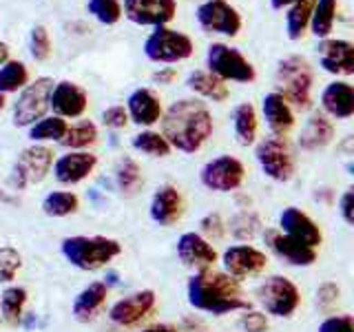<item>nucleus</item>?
<instances>
[{
  "mask_svg": "<svg viewBox=\"0 0 354 332\" xmlns=\"http://www.w3.org/2000/svg\"><path fill=\"white\" fill-rule=\"evenodd\" d=\"M261 239H263V246L268 248L277 259L292 266V268H313L319 261V248L306 246V243L288 237L286 232H281L277 226L263 228Z\"/></svg>",
  "mask_w": 354,
  "mask_h": 332,
  "instance_id": "4468645a",
  "label": "nucleus"
},
{
  "mask_svg": "<svg viewBox=\"0 0 354 332\" xmlns=\"http://www.w3.org/2000/svg\"><path fill=\"white\" fill-rule=\"evenodd\" d=\"M0 324H3V315H0Z\"/></svg>",
  "mask_w": 354,
  "mask_h": 332,
  "instance_id": "e2e57ef3",
  "label": "nucleus"
},
{
  "mask_svg": "<svg viewBox=\"0 0 354 332\" xmlns=\"http://www.w3.org/2000/svg\"><path fill=\"white\" fill-rule=\"evenodd\" d=\"M80 208V197L71 191H51L42 199V213L47 217H69Z\"/></svg>",
  "mask_w": 354,
  "mask_h": 332,
  "instance_id": "c9c22d12",
  "label": "nucleus"
},
{
  "mask_svg": "<svg viewBox=\"0 0 354 332\" xmlns=\"http://www.w3.org/2000/svg\"><path fill=\"white\" fill-rule=\"evenodd\" d=\"M195 20L204 33L221 38H237L243 27V18L228 0H204L195 9Z\"/></svg>",
  "mask_w": 354,
  "mask_h": 332,
  "instance_id": "9b49d317",
  "label": "nucleus"
},
{
  "mask_svg": "<svg viewBox=\"0 0 354 332\" xmlns=\"http://www.w3.org/2000/svg\"><path fill=\"white\" fill-rule=\"evenodd\" d=\"M113 180L118 191L124 195V197H133L142 191L144 186V175L140 164L131 158V155H122L115 164V171H113Z\"/></svg>",
  "mask_w": 354,
  "mask_h": 332,
  "instance_id": "2f4dec72",
  "label": "nucleus"
},
{
  "mask_svg": "<svg viewBox=\"0 0 354 332\" xmlns=\"http://www.w3.org/2000/svg\"><path fill=\"white\" fill-rule=\"evenodd\" d=\"M332 197H335V191H332L330 186L317 188V193H315V199H317V202H324V199H326V204H330V202H332Z\"/></svg>",
  "mask_w": 354,
  "mask_h": 332,
  "instance_id": "5fc2aeb1",
  "label": "nucleus"
},
{
  "mask_svg": "<svg viewBox=\"0 0 354 332\" xmlns=\"http://www.w3.org/2000/svg\"><path fill=\"white\" fill-rule=\"evenodd\" d=\"M144 55L151 62L158 64H175L184 62L195 53L193 38L184 31H177L173 27H155L147 40H144Z\"/></svg>",
  "mask_w": 354,
  "mask_h": 332,
  "instance_id": "1a4fd4ad",
  "label": "nucleus"
},
{
  "mask_svg": "<svg viewBox=\"0 0 354 332\" xmlns=\"http://www.w3.org/2000/svg\"><path fill=\"white\" fill-rule=\"evenodd\" d=\"M97 142V127L91 120H80L69 127L66 136L60 140V144L69 151H86Z\"/></svg>",
  "mask_w": 354,
  "mask_h": 332,
  "instance_id": "e433bc0d",
  "label": "nucleus"
},
{
  "mask_svg": "<svg viewBox=\"0 0 354 332\" xmlns=\"http://www.w3.org/2000/svg\"><path fill=\"white\" fill-rule=\"evenodd\" d=\"M221 270H226L230 277H235L239 284L259 277L268 268V252L252 243H230L221 252Z\"/></svg>",
  "mask_w": 354,
  "mask_h": 332,
  "instance_id": "ddd939ff",
  "label": "nucleus"
},
{
  "mask_svg": "<svg viewBox=\"0 0 354 332\" xmlns=\"http://www.w3.org/2000/svg\"><path fill=\"white\" fill-rule=\"evenodd\" d=\"M254 160L261 173L274 184H288L297 175V151L288 138L268 136L254 144Z\"/></svg>",
  "mask_w": 354,
  "mask_h": 332,
  "instance_id": "423d86ee",
  "label": "nucleus"
},
{
  "mask_svg": "<svg viewBox=\"0 0 354 332\" xmlns=\"http://www.w3.org/2000/svg\"><path fill=\"white\" fill-rule=\"evenodd\" d=\"M5 104H7V95H5V93H0V111L5 109Z\"/></svg>",
  "mask_w": 354,
  "mask_h": 332,
  "instance_id": "680f3d73",
  "label": "nucleus"
},
{
  "mask_svg": "<svg viewBox=\"0 0 354 332\" xmlns=\"http://www.w3.org/2000/svg\"><path fill=\"white\" fill-rule=\"evenodd\" d=\"M339 153L348 155V158H354V133H350V136H346V138H341Z\"/></svg>",
  "mask_w": 354,
  "mask_h": 332,
  "instance_id": "603ef678",
  "label": "nucleus"
},
{
  "mask_svg": "<svg viewBox=\"0 0 354 332\" xmlns=\"http://www.w3.org/2000/svg\"><path fill=\"white\" fill-rule=\"evenodd\" d=\"M315 5H317V0H299V3H295L292 7L286 9L283 25H286L288 40L299 42L310 31V22H313Z\"/></svg>",
  "mask_w": 354,
  "mask_h": 332,
  "instance_id": "7c9ffc66",
  "label": "nucleus"
},
{
  "mask_svg": "<svg viewBox=\"0 0 354 332\" xmlns=\"http://www.w3.org/2000/svg\"><path fill=\"white\" fill-rule=\"evenodd\" d=\"M270 7L274 11H281V9H288V7H292L295 3H299V0H268Z\"/></svg>",
  "mask_w": 354,
  "mask_h": 332,
  "instance_id": "4d7b16f0",
  "label": "nucleus"
},
{
  "mask_svg": "<svg viewBox=\"0 0 354 332\" xmlns=\"http://www.w3.org/2000/svg\"><path fill=\"white\" fill-rule=\"evenodd\" d=\"M131 147L144 155H149V158H169L173 153L171 142L164 138V133L153 129H142L140 133H136L131 140Z\"/></svg>",
  "mask_w": 354,
  "mask_h": 332,
  "instance_id": "72a5a7b5",
  "label": "nucleus"
},
{
  "mask_svg": "<svg viewBox=\"0 0 354 332\" xmlns=\"http://www.w3.org/2000/svg\"><path fill=\"white\" fill-rule=\"evenodd\" d=\"M66 131H69V124L66 120L60 116H47L38 120L36 124L29 127V140H33V144H40V142H60Z\"/></svg>",
  "mask_w": 354,
  "mask_h": 332,
  "instance_id": "4c0bfd02",
  "label": "nucleus"
},
{
  "mask_svg": "<svg viewBox=\"0 0 354 332\" xmlns=\"http://www.w3.org/2000/svg\"><path fill=\"white\" fill-rule=\"evenodd\" d=\"M9 62V44L0 42V66H5Z\"/></svg>",
  "mask_w": 354,
  "mask_h": 332,
  "instance_id": "13d9d810",
  "label": "nucleus"
},
{
  "mask_svg": "<svg viewBox=\"0 0 354 332\" xmlns=\"http://www.w3.org/2000/svg\"><path fill=\"white\" fill-rule=\"evenodd\" d=\"M199 232L208 239V241H221L228 235V221L224 219V215L217 213V210H210L202 219H199Z\"/></svg>",
  "mask_w": 354,
  "mask_h": 332,
  "instance_id": "79ce46f5",
  "label": "nucleus"
},
{
  "mask_svg": "<svg viewBox=\"0 0 354 332\" xmlns=\"http://www.w3.org/2000/svg\"><path fill=\"white\" fill-rule=\"evenodd\" d=\"M346 173H348V175H354V158L346 162Z\"/></svg>",
  "mask_w": 354,
  "mask_h": 332,
  "instance_id": "052dcab7",
  "label": "nucleus"
},
{
  "mask_svg": "<svg viewBox=\"0 0 354 332\" xmlns=\"http://www.w3.org/2000/svg\"><path fill=\"white\" fill-rule=\"evenodd\" d=\"M254 302L270 319H292L301 308L304 297L290 277L274 273L263 277L261 284L254 288Z\"/></svg>",
  "mask_w": 354,
  "mask_h": 332,
  "instance_id": "39448f33",
  "label": "nucleus"
},
{
  "mask_svg": "<svg viewBox=\"0 0 354 332\" xmlns=\"http://www.w3.org/2000/svg\"><path fill=\"white\" fill-rule=\"evenodd\" d=\"M259 111L252 102H239L230 111V127L235 142L243 149H250L252 144L259 142Z\"/></svg>",
  "mask_w": 354,
  "mask_h": 332,
  "instance_id": "c85d7f7f",
  "label": "nucleus"
},
{
  "mask_svg": "<svg viewBox=\"0 0 354 332\" xmlns=\"http://www.w3.org/2000/svg\"><path fill=\"white\" fill-rule=\"evenodd\" d=\"M124 16L140 27H166L177 14V0H122Z\"/></svg>",
  "mask_w": 354,
  "mask_h": 332,
  "instance_id": "f3484780",
  "label": "nucleus"
},
{
  "mask_svg": "<svg viewBox=\"0 0 354 332\" xmlns=\"http://www.w3.org/2000/svg\"><path fill=\"white\" fill-rule=\"evenodd\" d=\"M339 14V0H317L313 22H310V31L315 33L319 40L330 38L332 29H335Z\"/></svg>",
  "mask_w": 354,
  "mask_h": 332,
  "instance_id": "f704fd0d",
  "label": "nucleus"
},
{
  "mask_svg": "<svg viewBox=\"0 0 354 332\" xmlns=\"http://www.w3.org/2000/svg\"><path fill=\"white\" fill-rule=\"evenodd\" d=\"M235 202H237V208L243 210V208H252V199L243 193V191H237L235 193Z\"/></svg>",
  "mask_w": 354,
  "mask_h": 332,
  "instance_id": "6e6d98bb",
  "label": "nucleus"
},
{
  "mask_svg": "<svg viewBox=\"0 0 354 332\" xmlns=\"http://www.w3.org/2000/svg\"><path fill=\"white\" fill-rule=\"evenodd\" d=\"M62 257L84 273L102 270L122 255V243L106 235H71L60 243Z\"/></svg>",
  "mask_w": 354,
  "mask_h": 332,
  "instance_id": "20e7f679",
  "label": "nucleus"
},
{
  "mask_svg": "<svg viewBox=\"0 0 354 332\" xmlns=\"http://www.w3.org/2000/svg\"><path fill=\"white\" fill-rule=\"evenodd\" d=\"M162 133L173 151L195 155L210 142L215 133V116L199 98H180L171 102L162 118Z\"/></svg>",
  "mask_w": 354,
  "mask_h": 332,
  "instance_id": "f257e3e1",
  "label": "nucleus"
},
{
  "mask_svg": "<svg viewBox=\"0 0 354 332\" xmlns=\"http://www.w3.org/2000/svg\"><path fill=\"white\" fill-rule=\"evenodd\" d=\"M182 330L184 332H208L206 324L202 319H199V315H188L182 319Z\"/></svg>",
  "mask_w": 354,
  "mask_h": 332,
  "instance_id": "3c124183",
  "label": "nucleus"
},
{
  "mask_svg": "<svg viewBox=\"0 0 354 332\" xmlns=\"http://www.w3.org/2000/svg\"><path fill=\"white\" fill-rule=\"evenodd\" d=\"M206 69L224 82L250 84L257 80V69L237 47L228 42H210L206 49Z\"/></svg>",
  "mask_w": 354,
  "mask_h": 332,
  "instance_id": "6e6552de",
  "label": "nucleus"
},
{
  "mask_svg": "<svg viewBox=\"0 0 354 332\" xmlns=\"http://www.w3.org/2000/svg\"><path fill=\"white\" fill-rule=\"evenodd\" d=\"M88 107V95L86 91L71 80L55 82L53 93H51V111L53 116L60 118H82Z\"/></svg>",
  "mask_w": 354,
  "mask_h": 332,
  "instance_id": "a878e982",
  "label": "nucleus"
},
{
  "mask_svg": "<svg viewBox=\"0 0 354 332\" xmlns=\"http://www.w3.org/2000/svg\"><path fill=\"white\" fill-rule=\"evenodd\" d=\"M337 138V129L332 118H328L321 109H313L308 113L304 127L299 129L297 147L304 153H319L328 149Z\"/></svg>",
  "mask_w": 354,
  "mask_h": 332,
  "instance_id": "aec40b11",
  "label": "nucleus"
},
{
  "mask_svg": "<svg viewBox=\"0 0 354 332\" xmlns=\"http://www.w3.org/2000/svg\"><path fill=\"white\" fill-rule=\"evenodd\" d=\"M263 232V219L254 208L237 210L235 215L228 219V235L237 243H250L254 237Z\"/></svg>",
  "mask_w": 354,
  "mask_h": 332,
  "instance_id": "c756f323",
  "label": "nucleus"
},
{
  "mask_svg": "<svg viewBox=\"0 0 354 332\" xmlns=\"http://www.w3.org/2000/svg\"><path fill=\"white\" fill-rule=\"evenodd\" d=\"M97 169V155L91 151H69L53 162V177L60 184L73 186L84 182Z\"/></svg>",
  "mask_w": 354,
  "mask_h": 332,
  "instance_id": "b1692460",
  "label": "nucleus"
},
{
  "mask_svg": "<svg viewBox=\"0 0 354 332\" xmlns=\"http://www.w3.org/2000/svg\"><path fill=\"white\" fill-rule=\"evenodd\" d=\"M239 328L243 332H268L270 330V317L261 308H248L239 317Z\"/></svg>",
  "mask_w": 354,
  "mask_h": 332,
  "instance_id": "a18cd8bd",
  "label": "nucleus"
},
{
  "mask_svg": "<svg viewBox=\"0 0 354 332\" xmlns=\"http://www.w3.org/2000/svg\"><path fill=\"white\" fill-rule=\"evenodd\" d=\"M29 293L27 288L22 286H9L0 293V315L3 321H7L9 326H18L25 315V306H27Z\"/></svg>",
  "mask_w": 354,
  "mask_h": 332,
  "instance_id": "473e14b6",
  "label": "nucleus"
},
{
  "mask_svg": "<svg viewBox=\"0 0 354 332\" xmlns=\"http://www.w3.org/2000/svg\"><path fill=\"white\" fill-rule=\"evenodd\" d=\"M319 66L335 77L354 75V42L346 38H326L317 44Z\"/></svg>",
  "mask_w": 354,
  "mask_h": 332,
  "instance_id": "a211bd4d",
  "label": "nucleus"
},
{
  "mask_svg": "<svg viewBox=\"0 0 354 332\" xmlns=\"http://www.w3.org/2000/svg\"><path fill=\"white\" fill-rule=\"evenodd\" d=\"M86 11L100 22V25H106V27L115 25V22H120V18L124 16V9H122L120 0H88Z\"/></svg>",
  "mask_w": 354,
  "mask_h": 332,
  "instance_id": "ea45409f",
  "label": "nucleus"
},
{
  "mask_svg": "<svg viewBox=\"0 0 354 332\" xmlns=\"http://www.w3.org/2000/svg\"><path fill=\"white\" fill-rule=\"evenodd\" d=\"M120 279H118V273H113V270H111V273H106V277H104V284L111 288V286H115Z\"/></svg>",
  "mask_w": 354,
  "mask_h": 332,
  "instance_id": "bf43d9fd",
  "label": "nucleus"
},
{
  "mask_svg": "<svg viewBox=\"0 0 354 332\" xmlns=\"http://www.w3.org/2000/svg\"><path fill=\"white\" fill-rule=\"evenodd\" d=\"M184 84L195 98L208 100V102H215V104H224L230 98L228 82H224L219 75H215L208 69H193L186 75Z\"/></svg>",
  "mask_w": 354,
  "mask_h": 332,
  "instance_id": "cd10ccee",
  "label": "nucleus"
},
{
  "mask_svg": "<svg viewBox=\"0 0 354 332\" xmlns=\"http://www.w3.org/2000/svg\"><path fill=\"white\" fill-rule=\"evenodd\" d=\"M319 109L332 120L354 118V84L346 80H332L319 95Z\"/></svg>",
  "mask_w": 354,
  "mask_h": 332,
  "instance_id": "393cba45",
  "label": "nucleus"
},
{
  "mask_svg": "<svg viewBox=\"0 0 354 332\" xmlns=\"http://www.w3.org/2000/svg\"><path fill=\"white\" fill-rule=\"evenodd\" d=\"M243 182H246V164L230 153L215 155L199 169V184L208 193L235 195L237 191H241Z\"/></svg>",
  "mask_w": 354,
  "mask_h": 332,
  "instance_id": "0eeeda50",
  "label": "nucleus"
},
{
  "mask_svg": "<svg viewBox=\"0 0 354 332\" xmlns=\"http://www.w3.org/2000/svg\"><path fill=\"white\" fill-rule=\"evenodd\" d=\"M155 306H158V295L151 288H142L127 297L118 299V302L109 308V321L120 328H133L147 319Z\"/></svg>",
  "mask_w": 354,
  "mask_h": 332,
  "instance_id": "dca6fc26",
  "label": "nucleus"
},
{
  "mask_svg": "<svg viewBox=\"0 0 354 332\" xmlns=\"http://www.w3.org/2000/svg\"><path fill=\"white\" fill-rule=\"evenodd\" d=\"M317 332H354V315L332 313L319 321Z\"/></svg>",
  "mask_w": 354,
  "mask_h": 332,
  "instance_id": "49530a36",
  "label": "nucleus"
},
{
  "mask_svg": "<svg viewBox=\"0 0 354 332\" xmlns=\"http://www.w3.org/2000/svg\"><path fill=\"white\" fill-rule=\"evenodd\" d=\"M29 84V69L25 62L9 60L5 66H0V93H14L18 89H25Z\"/></svg>",
  "mask_w": 354,
  "mask_h": 332,
  "instance_id": "58836bf2",
  "label": "nucleus"
},
{
  "mask_svg": "<svg viewBox=\"0 0 354 332\" xmlns=\"http://www.w3.org/2000/svg\"><path fill=\"white\" fill-rule=\"evenodd\" d=\"M127 111L133 124H138L142 129H151L164 118V104L162 98L149 86H138L133 89L127 98Z\"/></svg>",
  "mask_w": 354,
  "mask_h": 332,
  "instance_id": "5701e85b",
  "label": "nucleus"
},
{
  "mask_svg": "<svg viewBox=\"0 0 354 332\" xmlns=\"http://www.w3.org/2000/svg\"><path fill=\"white\" fill-rule=\"evenodd\" d=\"M53 151L44 144H31V147L22 149L14 162V169H11V186L16 191H22L27 186L40 184L53 169Z\"/></svg>",
  "mask_w": 354,
  "mask_h": 332,
  "instance_id": "f8f14e48",
  "label": "nucleus"
},
{
  "mask_svg": "<svg viewBox=\"0 0 354 332\" xmlns=\"http://www.w3.org/2000/svg\"><path fill=\"white\" fill-rule=\"evenodd\" d=\"M29 51L33 55V60H47L51 55V36L44 25H36L31 29V36H29Z\"/></svg>",
  "mask_w": 354,
  "mask_h": 332,
  "instance_id": "c03bdc74",
  "label": "nucleus"
},
{
  "mask_svg": "<svg viewBox=\"0 0 354 332\" xmlns=\"http://www.w3.org/2000/svg\"><path fill=\"white\" fill-rule=\"evenodd\" d=\"M109 290L111 288L104 282L86 284L82 290L75 295L73 304H71L73 319L80 321V324H91L93 319H97V315L102 313V308L109 299Z\"/></svg>",
  "mask_w": 354,
  "mask_h": 332,
  "instance_id": "bb28decb",
  "label": "nucleus"
},
{
  "mask_svg": "<svg viewBox=\"0 0 354 332\" xmlns=\"http://www.w3.org/2000/svg\"><path fill=\"white\" fill-rule=\"evenodd\" d=\"M20 266H22V255L14 246H0V284L14 282Z\"/></svg>",
  "mask_w": 354,
  "mask_h": 332,
  "instance_id": "37998d69",
  "label": "nucleus"
},
{
  "mask_svg": "<svg viewBox=\"0 0 354 332\" xmlns=\"http://www.w3.org/2000/svg\"><path fill=\"white\" fill-rule=\"evenodd\" d=\"M277 228L286 232L288 237L306 243V246L319 248L324 243V230L299 206H286L279 213V219H277Z\"/></svg>",
  "mask_w": 354,
  "mask_h": 332,
  "instance_id": "412c9836",
  "label": "nucleus"
},
{
  "mask_svg": "<svg viewBox=\"0 0 354 332\" xmlns=\"http://www.w3.org/2000/svg\"><path fill=\"white\" fill-rule=\"evenodd\" d=\"M277 91H279L295 111H313L315 93V71L313 64L301 53H290L277 62L274 71Z\"/></svg>",
  "mask_w": 354,
  "mask_h": 332,
  "instance_id": "7ed1b4c3",
  "label": "nucleus"
},
{
  "mask_svg": "<svg viewBox=\"0 0 354 332\" xmlns=\"http://www.w3.org/2000/svg\"><path fill=\"white\" fill-rule=\"evenodd\" d=\"M151 80L155 84H160V86H169V84H173L177 80V69H175V66H160L158 71H153Z\"/></svg>",
  "mask_w": 354,
  "mask_h": 332,
  "instance_id": "8fccbe9b",
  "label": "nucleus"
},
{
  "mask_svg": "<svg viewBox=\"0 0 354 332\" xmlns=\"http://www.w3.org/2000/svg\"><path fill=\"white\" fill-rule=\"evenodd\" d=\"M337 208L341 219L346 221L350 228H354V184H350L337 199Z\"/></svg>",
  "mask_w": 354,
  "mask_h": 332,
  "instance_id": "09e8293b",
  "label": "nucleus"
},
{
  "mask_svg": "<svg viewBox=\"0 0 354 332\" xmlns=\"http://www.w3.org/2000/svg\"><path fill=\"white\" fill-rule=\"evenodd\" d=\"M259 116L266 122V127H268L270 136L277 138H288L297 127V111L277 89L263 93Z\"/></svg>",
  "mask_w": 354,
  "mask_h": 332,
  "instance_id": "6ab92c4d",
  "label": "nucleus"
},
{
  "mask_svg": "<svg viewBox=\"0 0 354 332\" xmlns=\"http://www.w3.org/2000/svg\"><path fill=\"white\" fill-rule=\"evenodd\" d=\"M100 120H102V124L111 131H120V129H124L131 118H129V111L127 107H122V104H113V107H106L102 111V116H100Z\"/></svg>",
  "mask_w": 354,
  "mask_h": 332,
  "instance_id": "de8ad7c7",
  "label": "nucleus"
},
{
  "mask_svg": "<svg viewBox=\"0 0 354 332\" xmlns=\"http://www.w3.org/2000/svg\"><path fill=\"white\" fill-rule=\"evenodd\" d=\"M186 299L195 313L210 317H226L252 308V302L243 293V286L219 268L199 270L188 277Z\"/></svg>",
  "mask_w": 354,
  "mask_h": 332,
  "instance_id": "f03ea898",
  "label": "nucleus"
},
{
  "mask_svg": "<svg viewBox=\"0 0 354 332\" xmlns=\"http://www.w3.org/2000/svg\"><path fill=\"white\" fill-rule=\"evenodd\" d=\"M53 86H55V82L51 77L42 75L22 89L16 104H14V113H11L14 127H33L38 120L47 118L44 113L51 109Z\"/></svg>",
  "mask_w": 354,
  "mask_h": 332,
  "instance_id": "9d476101",
  "label": "nucleus"
},
{
  "mask_svg": "<svg viewBox=\"0 0 354 332\" xmlns=\"http://www.w3.org/2000/svg\"><path fill=\"white\" fill-rule=\"evenodd\" d=\"M184 215V195L175 184H162L155 188L149 202V217L158 226L171 228Z\"/></svg>",
  "mask_w": 354,
  "mask_h": 332,
  "instance_id": "4be33fe9",
  "label": "nucleus"
},
{
  "mask_svg": "<svg viewBox=\"0 0 354 332\" xmlns=\"http://www.w3.org/2000/svg\"><path fill=\"white\" fill-rule=\"evenodd\" d=\"M140 332H184V330L182 328H175L171 324H153V326L142 328Z\"/></svg>",
  "mask_w": 354,
  "mask_h": 332,
  "instance_id": "864d4df0",
  "label": "nucleus"
},
{
  "mask_svg": "<svg viewBox=\"0 0 354 332\" xmlns=\"http://www.w3.org/2000/svg\"><path fill=\"white\" fill-rule=\"evenodd\" d=\"M315 308L321 315H332V310L337 308V304L341 302V286L337 282H321L315 290Z\"/></svg>",
  "mask_w": 354,
  "mask_h": 332,
  "instance_id": "a19ab883",
  "label": "nucleus"
},
{
  "mask_svg": "<svg viewBox=\"0 0 354 332\" xmlns=\"http://www.w3.org/2000/svg\"><path fill=\"white\" fill-rule=\"evenodd\" d=\"M175 255L182 266L191 268L193 273L215 268L217 261L221 259V252L213 246V241H208L199 230H186L175 241Z\"/></svg>",
  "mask_w": 354,
  "mask_h": 332,
  "instance_id": "2eb2a0df",
  "label": "nucleus"
}]
</instances>
